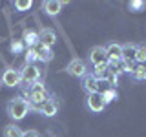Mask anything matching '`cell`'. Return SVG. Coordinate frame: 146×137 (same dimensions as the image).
Segmentation results:
<instances>
[{"label":"cell","instance_id":"7","mask_svg":"<svg viewBox=\"0 0 146 137\" xmlns=\"http://www.w3.org/2000/svg\"><path fill=\"white\" fill-rule=\"evenodd\" d=\"M88 61L90 64H93V66H99V64H108V57H106V49H104V46H95V48L90 49L88 53Z\"/></svg>","mask_w":146,"mask_h":137},{"label":"cell","instance_id":"22","mask_svg":"<svg viewBox=\"0 0 146 137\" xmlns=\"http://www.w3.org/2000/svg\"><path fill=\"white\" fill-rule=\"evenodd\" d=\"M31 6H33L31 0H15V7L18 9V11H27Z\"/></svg>","mask_w":146,"mask_h":137},{"label":"cell","instance_id":"6","mask_svg":"<svg viewBox=\"0 0 146 137\" xmlns=\"http://www.w3.org/2000/svg\"><path fill=\"white\" fill-rule=\"evenodd\" d=\"M20 77H22V82H26V84H35L40 79V70L35 64H26L20 70Z\"/></svg>","mask_w":146,"mask_h":137},{"label":"cell","instance_id":"24","mask_svg":"<svg viewBox=\"0 0 146 137\" xmlns=\"http://www.w3.org/2000/svg\"><path fill=\"white\" fill-rule=\"evenodd\" d=\"M9 49H11V53H22L24 51V42H22V40H13L11 46H9Z\"/></svg>","mask_w":146,"mask_h":137},{"label":"cell","instance_id":"8","mask_svg":"<svg viewBox=\"0 0 146 137\" xmlns=\"http://www.w3.org/2000/svg\"><path fill=\"white\" fill-rule=\"evenodd\" d=\"M86 104H88V110L91 113H100L106 108V102L102 100V95L100 93H90L86 97Z\"/></svg>","mask_w":146,"mask_h":137},{"label":"cell","instance_id":"25","mask_svg":"<svg viewBox=\"0 0 146 137\" xmlns=\"http://www.w3.org/2000/svg\"><path fill=\"white\" fill-rule=\"evenodd\" d=\"M121 62H122V61H121ZM135 64H137V62H122V70H124V73H130V75H131Z\"/></svg>","mask_w":146,"mask_h":137},{"label":"cell","instance_id":"3","mask_svg":"<svg viewBox=\"0 0 146 137\" xmlns=\"http://www.w3.org/2000/svg\"><path fill=\"white\" fill-rule=\"evenodd\" d=\"M0 82H2L4 86H7V88H17V86H20V82H22L20 70H15V68H6L4 73H2V77H0Z\"/></svg>","mask_w":146,"mask_h":137},{"label":"cell","instance_id":"15","mask_svg":"<svg viewBox=\"0 0 146 137\" xmlns=\"http://www.w3.org/2000/svg\"><path fill=\"white\" fill-rule=\"evenodd\" d=\"M22 42L27 48H35L38 44V33L36 31H31V29H26L24 31V37H22Z\"/></svg>","mask_w":146,"mask_h":137},{"label":"cell","instance_id":"12","mask_svg":"<svg viewBox=\"0 0 146 137\" xmlns=\"http://www.w3.org/2000/svg\"><path fill=\"white\" fill-rule=\"evenodd\" d=\"M68 2H58V0H46V2L42 4V7H44V11L48 13L49 17H57L58 13H60V9L62 6H66Z\"/></svg>","mask_w":146,"mask_h":137},{"label":"cell","instance_id":"2","mask_svg":"<svg viewBox=\"0 0 146 137\" xmlns=\"http://www.w3.org/2000/svg\"><path fill=\"white\" fill-rule=\"evenodd\" d=\"M29 110H31V104L22 97H15L7 102V115L13 121H22L29 113Z\"/></svg>","mask_w":146,"mask_h":137},{"label":"cell","instance_id":"1","mask_svg":"<svg viewBox=\"0 0 146 137\" xmlns=\"http://www.w3.org/2000/svg\"><path fill=\"white\" fill-rule=\"evenodd\" d=\"M24 95H26V100L31 104V108L38 110L40 104H44L49 97V91L48 88L42 84V82H35V84H29V88L24 90Z\"/></svg>","mask_w":146,"mask_h":137},{"label":"cell","instance_id":"10","mask_svg":"<svg viewBox=\"0 0 146 137\" xmlns=\"http://www.w3.org/2000/svg\"><path fill=\"white\" fill-rule=\"evenodd\" d=\"M106 49V57L110 62H121V51H122V44H117V42H110L104 46Z\"/></svg>","mask_w":146,"mask_h":137},{"label":"cell","instance_id":"13","mask_svg":"<svg viewBox=\"0 0 146 137\" xmlns=\"http://www.w3.org/2000/svg\"><path fill=\"white\" fill-rule=\"evenodd\" d=\"M135 55H137V46L135 44H122V51H121V61L122 62H135Z\"/></svg>","mask_w":146,"mask_h":137},{"label":"cell","instance_id":"19","mask_svg":"<svg viewBox=\"0 0 146 137\" xmlns=\"http://www.w3.org/2000/svg\"><path fill=\"white\" fill-rule=\"evenodd\" d=\"M106 73H108V64H99V66H93V73L91 75L99 80H104Z\"/></svg>","mask_w":146,"mask_h":137},{"label":"cell","instance_id":"23","mask_svg":"<svg viewBox=\"0 0 146 137\" xmlns=\"http://www.w3.org/2000/svg\"><path fill=\"white\" fill-rule=\"evenodd\" d=\"M38 59H36V51L35 48H27L26 49V64H35Z\"/></svg>","mask_w":146,"mask_h":137},{"label":"cell","instance_id":"11","mask_svg":"<svg viewBox=\"0 0 146 137\" xmlns=\"http://www.w3.org/2000/svg\"><path fill=\"white\" fill-rule=\"evenodd\" d=\"M38 112L42 113L44 117H53L58 113V102L55 99H48L44 104H40L38 106Z\"/></svg>","mask_w":146,"mask_h":137},{"label":"cell","instance_id":"5","mask_svg":"<svg viewBox=\"0 0 146 137\" xmlns=\"http://www.w3.org/2000/svg\"><path fill=\"white\" fill-rule=\"evenodd\" d=\"M102 84H104V82L99 80V79H95L91 73H88V75L82 79V88H84V91H86L88 95H90V93H100L102 90H106Z\"/></svg>","mask_w":146,"mask_h":137},{"label":"cell","instance_id":"14","mask_svg":"<svg viewBox=\"0 0 146 137\" xmlns=\"http://www.w3.org/2000/svg\"><path fill=\"white\" fill-rule=\"evenodd\" d=\"M35 51H36V59H38L40 62H49V61L53 59L51 48H46V46H42L40 42L35 46Z\"/></svg>","mask_w":146,"mask_h":137},{"label":"cell","instance_id":"27","mask_svg":"<svg viewBox=\"0 0 146 137\" xmlns=\"http://www.w3.org/2000/svg\"><path fill=\"white\" fill-rule=\"evenodd\" d=\"M144 68H146V62H144Z\"/></svg>","mask_w":146,"mask_h":137},{"label":"cell","instance_id":"4","mask_svg":"<svg viewBox=\"0 0 146 137\" xmlns=\"http://www.w3.org/2000/svg\"><path fill=\"white\" fill-rule=\"evenodd\" d=\"M66 71L70 73L71 77H77V79H84L88 75V66H86L84 61L80 59H73V61L66 66Z\"/></svg>","mask_w":146,"mask_h":137},{"label":"cell","instance_id":"17","mask_svg":"<svg viewBox=\"0 0 146 137\" xmlns=\"http://www.w3.org/2000/svg\"><path fill=\"white\" fill-rule=\"evenodd\" d=\"M22 134H24V132L17 124H7L4 128V137H22Z\"/></svg>","mask_w":146,"mask_h":137},{"label":"cell","instance_id":"16","mask_svg":"<svg viewBox=\"0 0 146 137\" xmlns=\"http://www.w3.org/2000/svg\"><path fill=\"white\" fill-rule=\"evenodd\" d=\"M100 95H102V100L106 102V106H108L110 102H113V100L119 97L115 88H106V90H102V91H100Z\"/></svg>","mask_w":146,"mask_h":137},{"label":"cell","instance_id":"20","mask_svg":"<svg viewBox=\"0 0 146 137\" xmlns=\"http://www.w3.org/2000/svg\"><path fill=\"white\" fill-rule=\"evenodd\" d=\"M135 62H137V64H144V62H146V44H141V46H137Z\"/></svg>","mask_w":146,"mask_h":137},{"label":"cell","instance_id":"18","mask_svg":"<svg viewBox=\"0 0 146 137\" xmlns=\"http://www.w3.org/2000/svg\"><path fill=\"white\" fill-rule=\"evenodd\" d=\"M131 77L135 80H146V68L144 64H135L133 71H131Z\"/></svg>","mask_w":146,"mask_h":137},{"label":"cell","instance_id":"21","mask_svg":"<svg viewBox=\"0 0 146 137\" xmlns=\"http://www.w3.org/2000/svg\"><path fill=\"white\" fill-rule=\"evenodd\" d=\"M128 6H130V9L133 13H139V11H143V9L146 7V2H143V0H131Z\"/></svg>","mask_w":146,"mask_h":137},{"label":"cell","instance_id":"9","mask_svg":"<svg viewBox=\"0 0 146 137\" xmlns=\"http://www.w3.org/2000/svg\"><path fill=\"white\" fill-rule=\"evenodd\" d=\"M38 42L42 46H46V48H53L57 44V33H55L51 27H44L38 33Z\"/></svg>","mask_w":146,"mask_h":137},{"label":"cell","instance_id":"26","mask_svg":"<svg viewBox=\"0 0 146 137\" xmlns=\"http://www.w3.org/2000/svg\"><path fill=\"white\" fill-rule=\"evenodd\" d=\"M22 137H40V134L36 130H26L24 134H22Z\"/></svg>","mask_w":146,"mask_h":137}]
</instances>
